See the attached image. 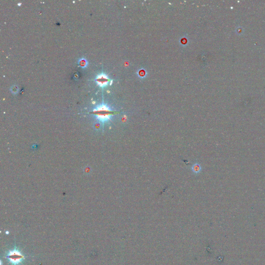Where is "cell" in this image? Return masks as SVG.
<instances>
[{"label": "cell", "instance_id": "6da1fadb", "mask_svg": "<svg viewBox=\"0 0 265 265\" xmlns=\"http://www.w3.org/2000/svg\"><path fill=\"white\" fill-rule=\"evenodd\" d=\"M116 113L115 111L104 104L97 106L91 112V114L103 124L109 121L112 116Z\"/></svg>", "mask_w": 265, "mask_h": 265}, {"label": "cell", "instance_id": "7a4b0ae2", "mask_svg": "<svg viewBox=\"0 0 265 265\" xmlns=\"http://www.w3.org/2000/svg\"><path fill=\"white\" fill-rule=\"evenodd\" d=\"M6 257L12 265H19L25 260V257L17 248L9 251Z\"/></svg>", "mask_w": 265, "mask_h": 265}, {"label": "cell", "instance_id": "3957f363", "mask_svg": "<svg viewBox=\"0 0 265 265\" xmlns=\"http://www.w3.org/2000/svg\"><path fill=\"white\" fill-rule=\"evenodd\" d=\"M109 78L106 75L102 74L97 76L95 79V81L97 82V84L99 86V87H106L107 84H109Z\"/></svg>", "mask_w": 265, "mask_h": 265}, {"label": "cell", "instance_id": "277c9868", "mask_svg": "<svg viewBox=\"0 0 265 265\" xmlns=\"http://www.w3.org/2000/svg\"><path fill=\"white\" fill-rule=\"evenodd\" d=\"M192 169L193 173L197 174L201 172V167L199 164H194L192 167Z\"/></svg>", "mask_w": 265, "mask_h": 265}, {"label": "cell", "instance_id": "5b68a950", "mask_svg": "<svg viewBox=\"0 0 265 265\" xmlns=\"http://www.w3.org/2000/svg\"><path fill=\"white\" fill-rule=\"evenodd\" d=\"M79 63L80 66L81 67H86L87 65V62L86 60L84 59H81L80 60Z\"/></svg>", "mask_w": 265, "mask_h": 265}]
</instances>
